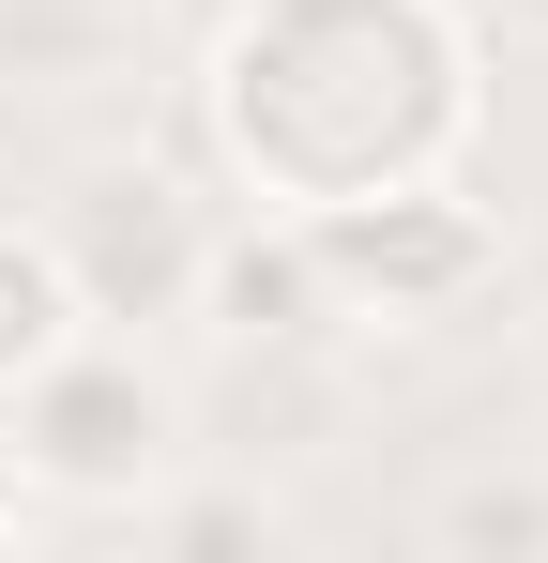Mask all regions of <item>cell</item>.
<instances>
[{"label":"cell","instance_id":"obj_1","mask_svg":"<svg viewBox=\"0 0 548 563\" xmlns=\"http://www.w3.org/2000/svg\"><path fill=\"white\" fill-rule=\"evenodd\" d=\"M213 137L274 213L442 184L472 137V15L457 0H260L213 46Z\"/></svg>","mask_w":548,"mask_h":563},{"label":"cell","instance_id":"obj_2","mask_svg":"<svg viewBox=\"0 0 548 563\" xmlns=\"http://www.w3.org/2000/svg\"><path fill=\"white\" fill-rule=\"evenodd\" d=\"M0 411H15V457L46 472V487H77V503H138V487L183 457V396L138 366V335H107V320H91L62 366H31Z\"/></svg>","mask_w":548,"mask_h":563},{"label":"cell","instance_id":"obj_3","mask_svg":"<svg viewBox=\"0 0 548 563\" xmlns=\"http://www.w3.org/2000/svg\"><path fill=\"white\" fill-rule=\"evenodd\" d=\"M62 275L107 335H138V320H198V260H213V213L168 184V168H91L62 198Z\"/></svg>","mask_w":548,"mask_h":563},{"label":"cell","instance_id":"obj_4","mask_svg":"<svg viewBox=\"0 0 548 563\" xmlns=\"http://www.w3.org/2000/svg\"><path fill=\"white\" fill-rule=\"evenodd\" d=\"M289 229L336 275V305H381V320H427V305H457V289L503 260L487 213L442 198V184H381V198H336V213H289Z\"/></svg>","mask_w":548,"mask_h":563},{"label":"cell","instance_id":"obj_5","mask_svg":"<svg viewBox=\"0 0 548 563\" xmlns=\"http://www.w3.org/2000/svg\"><path fill=\"white\" fill-rule=\"evenodd\" d=\"M198 320L244 335V351H305V335L336 320V275L305 260L289 213H274V229H213V260H198Z\"/></svg>","mask_w":548,"mask_h":563},{"label":"cell","instance_id":"obj_6","mask_svg":"<svg viewBox=\"0 0 548 563\" xmlns=\"http://www.w3.org/2000/svg\"><path fill=\"white\" fill-rule=\"evenodd\" d=\"M122 46H138V0H0V62L31 92H91Z\"/></svg>","mask_w":548,"mask_h":563},{"label":"cell","instance_id":"obj_7","mask_svg":"<svg viewBox=\"0 0 548 563\" xmlns=\"http://www.w3.org/2000/svg\"><path fill=\"white\" fill-rule=\"evenodd\" d=\"M77 335H91V305H77V275H62V244H46V229H0V396L31 366H62Z\"/></svg>","mask_w":548,"mask_h":563},{"label":"cell","instance_id":"obj_8","mask_svg":"<svg viewBox=\"0 0 548 563\" xmlns=\"http://www.w3.org/2000/svg\"><path fill=\"white\" fill-rule=\"evenodd\" d=\"M138 533L153 549H274L289 518H274L260 487H183V503H138Z\"/></svg>","mask_w":548,"mask_h":563},{"label":"cell","instance_id":"obj_9","mask_svg":"<svg viewBox=\"0 0 548 563\" xmlns=\"http://www.w3.org/2000/svg\"><path fill=\"white\" fill-rule=\"evenodd\" d=\"M427 533L442 549H548V487H457Z\"/></svg>","mask_w":548,"mask_h":563},{"label":"cell","instance_id":"obj_10","mask_svg":"<svg viewBox=\"0 0 548 563\" xmlns=\"http://www.w3.org/2000/svg\"><path fill=\"white\" fill-rule=\"evenodd\" d=\"M0 533H15V487H0Z\"/></svg>","mask_w":548,"mask_h":563},{"label":"cell","instance_id":"obj_11","mask_svg":"<svg viewBox=\"0 0 548 563\" xmlns=\"http://www.w3.org/2000/svg\"><path fill=\"white\" fill-rule=\"evenodd\" d=\"M518 15H548V0H518Z\"/></svg>","mask_w":548,"mask_h":563}]
</instances>
